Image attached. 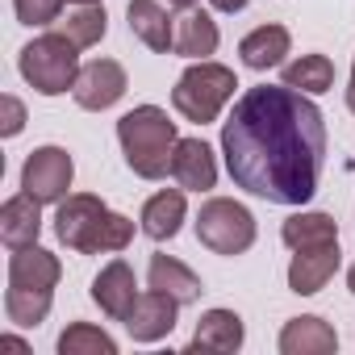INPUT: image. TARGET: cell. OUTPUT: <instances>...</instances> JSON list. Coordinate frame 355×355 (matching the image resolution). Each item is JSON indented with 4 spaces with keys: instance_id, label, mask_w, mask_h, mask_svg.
Instances as JSON below:
<instances>
[{
    "instance_id": "obj_1",
    "label": "cell",
    "mask_w": 355,
    "mask_h": 355,
    "mask_svg": "<svg viewBox=\"0 0 355 355\" xmlns=\"http://www.w3.org/2000/svg\"><path fill=\"white\" fill-rule=\"evenodd\" d=\"M222 155L243 193L268 205H305L326 163L322 109L288 84L247 88L222 121Z\"/></svg>"
},
{
    "instance_id": "obj_2",
    "label": "cell",
    "mask_w": 355,
    "mask_h": 355,
    "mask_svg": "<svg viewBox=\"0 0 355 355\" xmlns=\"http://www.w3.org/2000/svg\"><path fill=\"white\" fill-rule=\"evenodd\" d=\"M55 234L67 251L76 255H117L134 239V222L113 214L101 197L92 193H67L55 214Z\"/></svg>"
},
{
    "instance_id": "obj_3",
    "label": "cell",
    "mask_w": 355,
    "mask_h": 355,
    "mask_svg": "<svg viewBox=\"0 0 355 355\" xmlns=\"http://www.w3.org/2000/svg\"><path fill=\"white\" fill-rule=\"evenodd\" d=\"M63 276V263L46 247H21L9 259V288H5V313L13 326H38L46 322L55 305V284Z\"/></svg>"
},
{
    "instance_id": "obj_4",
    "label": "cell",
    "mask_w": 355,
    "mask_h": 355,
    "mask_svg": "<svg viewBox=\"0 0 355 355\" xmlns=\"http://www.w3.org/2000/svg\"><path fill=\"white\" fill-rule=\"evenodd\" d=\"M117 142L125 155V167L142 180H163L171 171V155H175V121L159 109V105H138L130 113H121L117 121Z\"/></svg>"
},
{
    "instance_id": "obj_5",
    "label": "cell",
    "mask_w": 355,
    "mask_h": 355,
    "mask_svg": "<svg viewBox=\"0 0 355 355\" xmlns=\"http://www.w3.org/2000/svg\"><path fill=\"white\" fill-rule=\"evenodd\" d=\"M234 88H239V80L230 67L209 63V59H193V67H184V76L171 88V105L184 121L209 125V121H218L226 101H234Z\"/></svg>"
},
{
    "instance_id": "obj_6",
    "label": "cell",
    "mask_w": 355,
    "mask_h": 355,
    "mask_svg": "<svg viewBox=\"0 0 355 355\" xmlns=\"http://www.w3.org/2000/svg\"><path fill=\"white\" fill-rule=\"evenodd\" d=\"M80 46L67 38V34H42V38H34V42H26L21 46V59H17V67H21V80L34 88V92H42V96H63L67 88H76V80H80V55H76Z\"/></svg>"
},
{
    "instance_id": "obj_7",
    "label": "cell",
    "mask_w": 355,
    "mask_h": 355,
    "mask_svg": "<svg viewBox=\"0 0 355 355\" xmlns=\"http://www.w3.org/2000/svg\"><path fill=\"white\" fill-rule=\"evenodd\" d=\"M197 239L214 255H243L255 243V218L243 201L230 197H209L197 214Z\"/></svg>"
},
{
    "instance_id": "obj_8",
    "label": "cell",
    "mask_w": 355,
    "mask_h": 355,
    "mask_svg": "<svg viewBox=\"0 0 355 355\" xmlns=\"http://www.w3.org/2000/svg\"><path fill=\"white\" fill-rule=\"evenodd\" d=\"M76 180V163L63 146H38L21 167V193L38 197L42 205H59Z\"/></svg>"
},
{
    "instance_id": "obj_9",
    "label": "cell",
    "mask_w": 355,
    "mask_h": 355,
    "mask_svg": "<svg viewBox=\"0 0 355 355\" xmlns=\"http://www.w3.org/2000/svg\"><path fill=\"white\" fill-rule=\"evenodd\" d=\"M130 80H125V67L117 59H92L80 67V80L71 88L76 105L88 109V113H101V109H113L121 96H125Z\"/></svg>"
},
{
    "instance_id": "obj_10",
    "label": "cell",
    "mask_w": 355,
    "mask_h": 355,
    "mask_svg": "<svg viewBox=\"0 0 355 355\" xmlns=\"http://www.w3.org/2000/svg\"><path fill=\"white\" fill-rule=\"evenodd\" d=\"M138 280H134V268L125 263V259H113V263H105L101 272H96V280H92V301L101 305V313L105 318H113V322H125L130 318V309L138 305Z\"/></svg>"
},
{
    "instance_id": "obj_11",
    "label": "cell",
    "mask_w": 355,
    "mask_h": 355,
    "mask_svg": "<svg viewBox=\"0 0 355 355\" xmlns=\"http://www.w3.org/2000/svg\"><path fill=\"white\" fill-rule=\"evenodd\" d=\"M343 263V251L338 243H322V247H305V251H293V263H288V288L297 297H313L326 288V280L338 272Z\"/></svg>"
},
{
    "instance_id": "obj_12",
    "label": "cell",
    "mask_w": 355,
    "mask_h": 355,
    "mask_svg": "<svg viewBox=\"0 0 355 355\" xmlns=\"http://www.w3.org/2000/svg\"><path fill=\"white\" fill-rule=\"evenodd\" d=\"M171 175L189 193H209L218 184V159L205 138H180L171 155Z\"/></svg>"
},
{
    "instance_id": "obj_13",
    "label": "cell",
    "mask_w": 355,
    "mask_h": 355,
    "mask_svg": "<svg viewBox=\"0 0 355 355\" xmlns=\"http://www.w3.org/2000/svg\"><path fill=\"white\" fill-rule=\"evenodd\" d=\"M175 309H180V301H175V297H167V293H159V288L142 293L138 305H134L130 318H125L130 338H134V343H159V338H167V334L175 330Z\"/></svg>"
},
{
    "instance_id": "obj_14",
    "label": "cell",
    "mask_w": 355,
    "mask_h": 355,
    "mask_svg": "<svg viewBox=\"0 0 355 355\" xmlns=\"http://www.w3.org/2000/svg\"><path fill=\"white\" fill-rule=\"evenodd\" d=\"M42 234V201L30 197V193H17L0 205V243L9 251H21V247H34Z\"/></svg>"
},
{
    "instance_id": "obj_15",
    "label": "cell",
    "mask_w": 355,
    "mask_h": 355,
    "mask_svg": "<svg viewBox=\"0 0 355 355\" xmlns=\"http://www.w3.org/2000/svg\"><path fill=\"white\" fill-rule=\"evenodd\" d=\"M125 17H130V34L146 51H155V55L175 51V17H167V9L159 0H130Z\"/></svg>"
},
{
    "instance_id": "obj_16",
    "label": "cell",
    "mask_w": 355,
    "mask_h": 355,
    "mask_svg": "<svg viewBox=\"0 0 355 355\" xmlns=\"http://www.w3.org/2000/svg\"><path fill=\"white\" fill-rule=\"evenodd\" d=\"M334 351H338V334L318 313L288 318L280 330V355H334Z\"/></svg>"
},
{
    "instance_id": "obj_17",
    "label": "cell",
    "mask_w": 355,
    "mask_h": 355,
    "mask_svg": "<svg viewBox=\"0 0 355 355\" xmlns=\"http://www.w3.org/2000/svg\"><path fill=\"white\" fill-rule=\"evenodd\" d=\"M184 218H189L184 189H163V193H155V197L142 205V218H138V226H142V234H146V239H155V243H167V239H175V234H180Z\"/></svg>"
},
{
    "instance_id": "obj_18",
    "label": "cell",
    "mask_w": 355,
    "mask_h": 355,
    "mask_svg": "<svg viewBox=\"0 0 355 355\" xmlns=\"http://www.w3.org/2000/svg\"><path fill=\"white\" fill-rule=\"evenodd\" d=\"M243 338H247V330H243V318L234 309H209V313H201V322H197V330L189 338V351L230 355V351L243 347Z\"/></svg>"
},
{
    "instance_id": "obj_19",
    "label": "cell",
    "mask_w": 355,
    "mask_h": 355,
    "mask_svg": "<svg viewBox=\"0 0 355 355\" xmlns=\"http://www.w3.org/2000/svg\"><path fill=\"white\" fill-rule=\"evenodd\" d=\"M146 284L159 288V293H167V297H175L180 305H193V301H201V293H205L201 276H197L189 263H180L175 255H150Z\"/></svg>"
},
{
    "instance_id": "obj_20",
    "label": "cell",
    "mask_w": 355,
    "mask_h": 355,
    "mask_svg": "<svg viewBox=\"0 0 355 355\" xmlns=\"http://www.w3.org/2000/svg\"><path fill=\"white\" fill-rule=\"evenodd\" d=\"M222 34H218V21L205 13V9H184L180 17H175V55L184 59H209L218 51Z\"/></svg>"
},
{
    "instance_id": "obj_21",
    "label": "cell",
    "mask_w": 355,
    "mask_h": 355,
    "mask_svg": "<svg viewBox=\"0 0 355 355\" xmlns=\"http://www.w3.org/2000/svg\"><path fill=\"white\" fill-rule=\"evenodd\" d=\"M288 46H293V34H288L284 26L268 21V26H255V30L239 42V55H243V63H247L251 71H268V67H280V63H284Z\"/></svg>"
},
{
    "instance_id": "obj_22",
    "label": "cell",
    "mask_w": 355,
    "mask_h": 355,
    "mask_svg": "<svg viewBox=\"0 0 355 355\" xmlns=\"http://www.w3.org/2000/svg\"><path fill=\"white\" fill-rule=\"evenodd\" d=\"M280 239L288 251H305V247H322V243H338V222L330 214H293L280 226Z\"/></svg>"
},
{
    "instance_id": "obj_23",
    "label": "cell",
    "mask_w": 355,
    "mask_h": 355,
    "mask_svg": "<svg viewBox=\"0 0 355 355\" xmlns=\"http://www.w3.org/2000/svg\"><path fill=\"white\" fill-rule=\"evenodd\" d=\"M280 84L297 88V92H305V96H322V92L334 88V63H330L326 55H301V59L284 63Z\"/></svg>"
},
{
    "instance_id": "obj_24",
    "label": "cell",
    "mask_w": 355,
    "mask_h": 355,
    "mask_svg": "<svg viewBox=\"0 0 355 355\" xmlns=\"http://www.w3.org/2000/svg\"><path fill=\"white\" fill-rule=\"evenodd\" d=\"M55 26H59V34H67V38L84 51V46H96V42L105 38L109 17H105V9H101V5H76V9H71L67 17H59Z\"/></svg>"
},
{
    "instance_id": "obj_25",
    "label": "cell",
    "mask_w": 355,
    "mask_h": 355,
    "mask_svg": "<svg viewBox=\"0 0 355 355\" xmlns=\"http://www.w3.org/2000/svg\"><path fill=\"white\" fill-rule=\"evenodd\" d=\"M59 355H117V343L109 330H101L92 322H71L59 334Z\"/></svg>"
},
{
    "instance_id": "obj_26",
    "label": "cell",
    "mask_w": 355,
    "mask_h": 355,
    "mask_svg": "<svg viewBox=\"0 0 355 355\" xmlns=\"http://www.w3.org/2000/svg\"><path fill=\"white\" fill-rule=\"evenodd\" d=\"M63 5L67 0H13L21 26H55L63 17Z\"/></svg>"
},
{
    "instance_id": "obj_27",
    "label": "cell",
    "mask_w": 355,
    "mask_h": 355,
    "mask_svg": "<svg viewBox=\"0 0 355 355\" xmlns=\"http://www.w3.org/2000/svg\"><path fill=\"white\" fill-rule=\"evenodd\" d=\"M0 109H5V121H0V134L5 138H17L21 130H26V105L17 101V96H0Z\"/></svg>"
},
{
    "instance_id": "obj_28",
    "label": "cell",
    "mask_w": 355,
    "mask_h": 355,
    "mask_svg": "<svg viewBox=\"0 0 355 355\" xmlns=\"http://www.w3.org/2000/svg\"><path fill=\"white\" fill-rule=\"evenodd\" d=\"M209 5H214L218 13H243V9L251 5V0H209Z\"/></svg>"
},
{
    "instance_id": "obj_29",
    "label": "cell",
    "mask_w": 355,
    "mask_h": 355,
    "mask_svg": "<svg viewBox=\"0 0 355 355\" xmlns=\"http://www.w3.org/2000/svg\"><path fill=\"white\" fill-rule=\"evenodd\" d=\"M347 109L355 113V63H351V80H347Z\"/></svg>"
},
{
    "instance_id": "obj_30",
    "label": "cell",
    "mask_w": 355,
    "mask_h": 355,
    "mask_svg": "<svg viewBox=\"0 0 355 355\" xmlns=\"http://www.w3.org/2000/svg\"><path fill=\"white\" fill-rule=\"evenodd\" d=\"M0 347H9V351H30L21 338H13V334H5V338H0Z\"/></svg>"
},
{
    "instance_id": "obj_31",
    "label": "cell",
    "mask_w": 355,
    "mask_h": 355,
    "mask_svg": "<svg viewBox=\"0 0 355 355\" xmlns=\"http://www.w3.org/2000/svg\"><path fill=\"white\" fill-rule=\"evenodd\" d=\"M167 5H175V9H193L197 0H167Z\"/></svg>"
},
{
    "instance_id": "obj_32",
    "label": "cell",
    "mask_w": 355,
    "mask_h": 355,
    "mask_svg": "<svg viewBox=\"0 0 355 355\" xmlns=\"http://www.w3.org/2000/svg\"><path fill=\"white\" fill-rule=\"evenodd\" d=\"M347 288L355 293V263H351V272H347Z\"/></svg>"
},
{
    "instance_id": "obj_33",
    "label": "cell",
    "mask_w": 355,
    "mask_h": 355,
    "mask_svg": "<svg viewBox=\"0 0 355 355\" xmlns=\"http://www.w3.org/2000/svg\"><path fill=\"white\" fill-rule=\"evenodd\" d=\"M76 5H101V0H76Z\"/></svg>"
}]
</instances>
